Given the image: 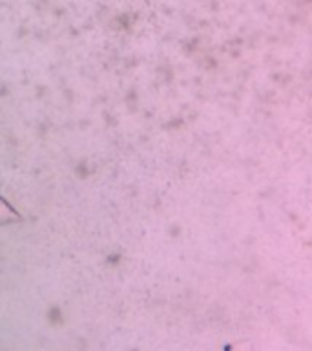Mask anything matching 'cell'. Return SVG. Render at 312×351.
I'll return each instance as SVG.
<instances>
[{"label": "cell", "mask_w": 312, "mask_h": 351, "mask_svg": "<svg viewBox=\"0 0 312 351\" xmlns=\"http://www.w3.org/2000/svg\"><path fill=\"white\" fill-rule=\"evenodd\" d=\"M224 351H254L250 342H237V344H230L224 348Z\"/></svg>", "instance_id": "6da1fadb"}]
</instances>
